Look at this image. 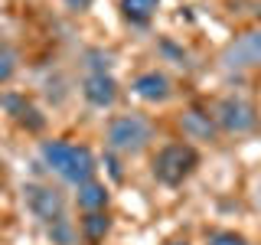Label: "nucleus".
I'll use <instances>...</instances> for the list:
<instances>
[{
	"label": "nucleus",
	"instance_id": "obj_2",
	"mask_svg": "<svg viewBox=\"0 0 261 245\" xmlns=\"http://www.w3.org/2000/svg\"><path fill=\"white\" fill-rule=\"evenodd\" d=\"M196 167H199V154L193 144H167L153 160V177L167 186H179Z\"/></svg>",
	"mask_w": 261,
	"mask_h": 245
},
{
	"label": "nucleus",
	"instance_id": "obj_3",
	"mask_svg": "<svg viewBox=\"0 0 261 245\" xmlns=\"http://www.w3.org/2000/svg\"><path fill=\"white\" fill-rule=\"evenodd\" d=\"M150 134H153V128L147 118H141V114H121V118H114L108 125V147L118 154H137L147 147Z\"/></svg>",
	"mask_w": 261,
	"mask_h": 245
},
{
	"label": "nucleus",
	"instance_id": "obj_6",
	"mask_svg": "<svg viewBox=\"0 0 261 245\" xmlns=\"http://www.w3.org/2000/svg\"><path fill=\"white\" fill-rule=\"evenodd\" d=\"M134 95H141L144 102H167L170 98V79L163 72H144L134 79Z\"/></svg>",
	"mask_w": 261,
	"mask_h": 245
},
{
	"label": "nucleus",
	"instance_id": "obj_10",
	"mask_svg": "<svg viewBox=\"0 0 261 245\" xmlns=\"http://www.w3.org/2000/svg\"><path fill=\"white\" fill-rule=\"evenodd\" d=\"M108 229H111V223L105 212H85V219H82V235H85L88 245H98L108 235Z\"/></svg>",
	"mask_w": 261,
	"mask_h": 245
},
{
	"label": "nucleus",
	"instance_id": "obj_1",
	"mask_svg": "<svg viewBox=\"0 0 261 245\" xmlns=\"http://www.w3.org/2000/svg\"><path fill=\"white\" fill-rule=\"evenodd\" d=\"M43 160L46 167H53L65 183H88L95 174V154L82 144H69V141H46L43 144Z\"/></svg>",
	"mask_w": 261,
	"mask_h": 245
},
{
	"label": "nucleus",
	"instance_id": "obj_7",
	"mask_svg": "<svg viewBox=\"0 0 261 245\" xmlns=\"http://www.w3.org/2000/svg\"><path fill=\"white\" fill-rule=\"evenodd\" d=\"M85 98L98 108H108V105L118 98V85H114L111 76H105V72H95V76L85 79Z\"/></svg>",
	"mask_w": 261,
	"mask_h": 245
},
{
	"label": "nucleus",
	"instance_id": "obj_4",
	"mask_svg": "<svg viewBox=\"0 0 261 245\" xmlns=\"http://www.w3.org/2000/svg\"><path fill=\"white\" fill-rule=\"evenodd\" d=\"M27 206L36 219H43L46 226H56V223H65V200L59 190L53 186H43V183H27Z\"/></svg>",
	"mask_w": 261,
	"mask_h": 245
},
{
	"label": "nucleus",
	"instance_id": "obj_5",
	"mask_svg": "<svg viewBox=\"0 0 261 245\" xmlns=\"http://www.w3.org/2000/svg\"><path fill=\"white\" fill-rule=\"evenodd\" d=\"M216 121L225 131H235V134L251 131V128L258 125L255 108H251L248 102H242V98H222V102H219V108H216Z\"/></svg>",
	"mask_w": 261,
	"mask_h": 245
},
{
	"label": "nucleus",
	"instance_id": "obj_11",
	"mask_svg": "<svg viewBox=\"0 0 261 245\" xmlns=\"http://www.w3.org/2000/svg\"><path fill=\"white\" fill-rule=\"evenodd\" d=\"M160 0H121V10L130 23H147L153 13H157Z\"/></svg>",
	"mask_w": 261,
	"mask_h": 245
},
{
	"label": "nucleus",
	"instance_id": "obj_8",
	"mask_svg": "<svg viewBox=\"0 0 261 245\" xmlns=\"http://www.w3.org/2000/svg\"><path fill=\"white\" fill-rule=\"evenodd\" d=\"M79 206L85 212H101L105 206H108V190H105L101 183H82L79 186Z\"/></svg>",
	"mask_w": 261,
	"mask_h": 245
},
{
	"label": "nucleus",
	"instance_id": "obj_14",
	"mask_svg": "<svg viewBox=\"0 0 261 245\" xmlns=\"http://www.w3.org/2000/svg\"><path fill=\"white\" fill-rule=\"evenodd\" d=\"M170 245H186V242H170Z\"/></svg>",
	"mask_w": 261,
	"mask_h": 245
},
{
	"label": "nucleus",
	"instance_id": "obj_9",
	"mask_svg": "<svg viewBox=\"0 0 261 245\" xmlns=\"http://www.w3.org/2000/svg\"><path fill=\"white\" fill-rule=\"evenodd\" d=\"M179 125H183V131H186L190 137H199V141H209V137L216 134V125H212V118H209V114H202V111H196V108L186 111Z\"/></svg>",
	"mask_w": 261,
	"mask_h": 245
},
{
	"label": "nucleus",
	"instance_id": "obj_13",
	"mask_svg": "<svg viewBox=\"0 0 261 245\" xmlns=\"http://www.w3.org/2000/svg\"><path fill=\"white\" fill-rule=\"evenodd\" d=\"M206 245H248V239L239 232H212Z\"/></svg>",
	"mask_w": 261,
	"mask_h": 245
},
{
	"label": "nucleus",
	"instance_id": "obj_12",
	"mask_svg": "<svg viewBox=\"0 0 261 245\" xmlns=\"http://www.w3.org/2000/svg\"><path fill=\"white\" fill-rule=\"evenodd\" d=\"M16 62H20V59H16V49H13V46H7V43H0V85L13 79Z\"/></svg>",
	"mask_w": 261,
	"mask_h": 245
}]
</instances>
